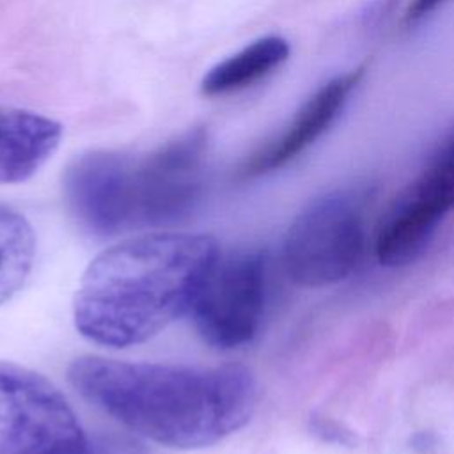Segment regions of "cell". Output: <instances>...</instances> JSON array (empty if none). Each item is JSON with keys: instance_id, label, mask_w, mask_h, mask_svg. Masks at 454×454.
I'll list each match as a JSON object with an SVG mask.
<instances>
[{"instance_id": "1", "label": "cell", "mask_w": 454, "mask_h": 454, "mask_svg": "<svg viewBox=\"0 0 454 454\" xmlns=\"http://www.w3.org/2000/svg\"><path fill=\"white\" fill-rule=\"evenodd\" d=\"M71 385L133 433L172 449H202L241 429L257 403V381L239 364L124 362L83 355Z\"/></svg>"}, {"instance_id": "2", "label": "cell", "mask_w": 454, "mask_h": 454, "mask_svg": "<svg viewBox=\"0 0 454 454\" xmlns=\"http://www.w3.org/2000/svg\"><path fill=\"white\" fill-rule=\"evenodd\" d=\"M218 255L216 239L200 232H149L108 247L80 278L76 330L108 348L149 340L190 314Z\"/></svg>"}, {"instance_id": "3", "label": "cell", "mask_w": 454, "mask_h": 454, "mask_svg": "<svg viewBox=\"0 0 454 454\" xmlns=\"http://www.w3.org/2000/svg\"><path fill=\"white\" fill-rule=\"evenodd\" d=\"M0 454H140L122 440H96L43 374L0 360Z\"/></svg>"}, {"instance_id": "4", "label": "cell", "mask_w": 454, "mask_h": 454, "mask_svg": "<svg viewBox=\"0 0 454 454\" xmlns=\"http://www.w3.org/2000/svg\"><path fill=\"white\" fill-rule=\"evenodd\" d=\"M365 245V195L332 192L305 206L287 229L282 259L289 278L303 287H326L348 278Z\"/></svg>"}, {"instance_id": "5", "label": "cell", "mask_w": 454, "mask_h": 454, "mask_svg": "<svg viewBox=\"0 0 454 454\" xmlns=\"http://www.w3.org/2000/svg\"><path fill=\"white\" fill-rule=\"evenodd\" d=\"M264 298V259L257 252L218 255L190 314L204 342L232 349L257 333Z\"/></svg>"}, {"instance_id": "6", "label": "cell", "mask_w": 454, "mask_h": 454, "mask_svg": "<svg viewBox=\"0 0 454 454\" xmlns=\"http://www.w3.org/2000/svg\"><path fill=\"white\" fill-rule=\"evenodd\" d=\"M207 133L190 129L137 160L138 227L183 220L197 206L206 181Z\"/></svg>"}, {"instance_id": "7", "label": "cell", "mask_w": 454, "mask_h": 454, "mask_svg": "<svg viewBox=\"0 0 454 454\" xmlns=\"http://www.w3.org/2000/svg\"><path fill=\"white\" fill-rule=\"evenodd\" d=\"M67 206L80 225L96 236L138 227L137 160L117 151L78 156L64 174Z\"/></svg>"}, {"instance_id": "8", "label": "cell", "mask_w": 454, "mask_h": 454, "mask_svg": "<svg viewBox=\"0 0 454 454\" xmlns=\"http://www.w3.org/2000/svg\"><path fill=\"white\" fill-rule=\"evenodd\" d=\"M452 207L454 137L380 222L374 239L378 261L385 266H403L417 259Z\"/></svg>"}, {"instance_id": "9", "label": "cell", "mask_w": 454, "mask_h": 454, "mask_svg": "<svg viewBox=\"0 0 454 454\" xmlns=\"http://www.w3.org/2000/svg\"><path fill=\"white\" fill-rule=\"evenodd\" d=\"M362 69L339 74L319 87L294 114L293 121L278 137L259 147L239 167L241 179H252L273 172L312 145L335 121L346 105L351 90L356 87Z\"/></svg>"}, {"instance_id": "10", "label": "cell", "mask_w": 454, "mask_h": 454, "mask_svg": "<svg viewBox=\"0 0 454 454\" xmlns=\"http://www.w3.org/2000/svg\"><path fill=\"white\" fill-rule=\"evenodd\" d=\"M62 126L37 112L0 106V184L30 179L55 154Z\"/></svg>"}, {"instance_id": "11", "label": "cell", "mask_w": 454, "mask_h": 454, "mask_svg": "<svg viewBox=\"0 0 454 454\" xmlns=\"http://www.w3.org/2000/svg\"><path fill=\"white\" fill-rule=\"evenodd\" d=\"M289 43L280 35H264L213 66L200 82L204 96L239 92L277 71L289 57Z\"/></svg>"}, {"instance_id": "12", "label": "cell", "mask_w": 454, "mask_h": 454, "mask_svg": "<svg viewBox=\"0 0 454 454\" xmlns=\"http://www.w3.org/2000/svg\"><path fill=\"white\" fill-rule=\"evenodd\" d=\"M35 255V234L28 220L0 206V307L27 282Z\"/></svg>"}, {"instance_id": "13", "label": "cell", "mask_w": 454, "mask_h": 454, "mask_svg": "<svg viewBox=\"0 0 454 454\" xmlns=\"http://www.w3.org/2000/svg\"><path fill=\"white\" fill-rule=\"evenodd\" d=\"M443 0H411L410 7H408V20H417L424 14H427L429 11H433L436 5H440Z\"/></svg>"}]
</instances>
